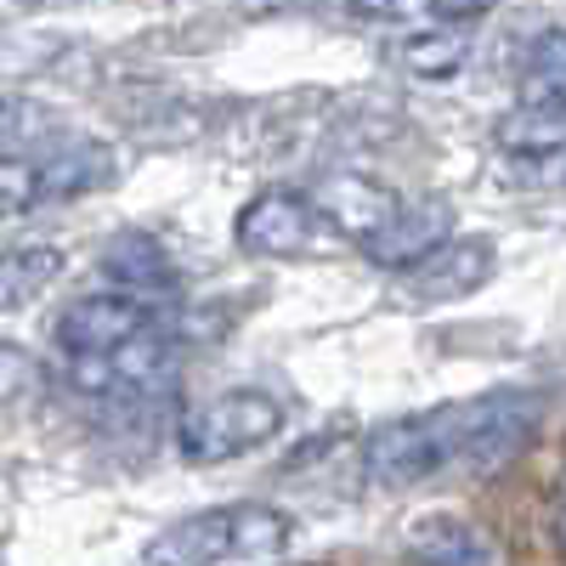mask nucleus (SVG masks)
Returning a JSON list of instances; mask_svg holds the SVG:
<instances>
[{
  "label": "nucleus",
  "instance_id": "nucleus-4",
  "mask_svg": "<svg viewBox=\"0 0 566 566\" xmlns=\"http://www.w3.org/2000/svg\"><path fill=\"white\" fill-rule=\"evenodd\" d=\"M154 328V312L130 295H85L57 317V346L69 357H114Z\"/></svg>",
  "mask_w": 566,
  "mask_h": 566
},
{
  "label": "nucleus",
  "instance_id": "nucleus-16",
  "mask_svg": "<svg viewBox=\"0 0 566 566\" xmlns=\"http://www.w3.org/2000/svg\"><path fill=\"white\" fill-rule=\"evenodd\" d=\"M402 57H408V69L413 74H453L459 69V57H464V40L459 34H448V29H431V34H413L408 45H402Z\"/></svg>",
  "mask_w": 566,
  "mask_h": 566
},
{
  "label": "nucleus",
  "instance_id": "nucleus-1",
  "mask_svg": "<svg viewBox=\"0 0 566 566\" xmlns=\"http://www.w3.org/2000/svg\"><path fill=\"white\" fill-rule=\"evenodd\" d=\"M533 431H538V397L527 391H488L424 413H397L368 431L363 476L368 488L397 493L442 476V470H493L522 453Z\"/></svg>",
  "mask_w": 566,
  "mask_h": 566
},
{
  "label": "nucleus",
  "instance_id": "nucleus-14",
  "mask_svg": "<svg viewBox=\"0 0 566 566\" xmlns=\"http://www.w3.org/2000/svg\"><path fill=\"white\" fill-rule=\"evenodd\" d=\"M114 176V159L103 148H69L57 159L40 165V181H45V199H74V193H91Z\"/></svg>",
  "mask_w": 566,
  "mask_h": 566
},
{
  "label": "nucleus",
  "instance_id": "nucleus-9",
  "mask_svg": "<svg viewBox=\"0 0 566 566\" xmlns=\"http://www.w3.org/2000/svg\"><path fill=\"white\" fill-rule=\"evenodd\" d=\"M312 210H317L323 221H335L340 232H352V239L363 244L374 227H386V221H391L397 199L386 193V187L363 181V176H340V181H328L323 193H312Z\"/></svg>",
  "mask_w": 566,
  "mask_h": 566
},
{
  "label": "nucleus",
  "instance_id": "nucleus-12",
  "mask_svg": "<svg viewBox=\"0 0 566 566\" xmlns=\"http://www.w3.org/2000/svg\"><path fill=\"white\" fill-rule=\"evenodd\" d=\"M522 103L566 108V29H544L522 63Z\"/></svg>",
  "mask_w": 566,
  "mask_h": 566
},
{
  "label": "nucleus",
  "instance_id": "nucleus-7",
  "mask_svg": "<svg viewBox=\"0 0 566 566\" xmlns=\"http://www.w3.org/2000/svg\"><path fill=\"white\" fill-rule=\"evenodd\" d=\"M103 272L114 277V295H130L142 306L176 290L170 250L154 239V232H119V239H108L103 244Z\"/></svg>",
  "mask_w": 566,
  "mask_h": 566
},
{
  "label": "nucleus",
  "instance_id": "nucleus-10",
  "mask_svg": "<svg viewBox=\"0 0 566 566\" xmlns=\"http://www.w3.org/2000/svg\"><path fill=\"white\" fill-rule=\"evenodd\" d=\"M413 555L424 566H493L499 560L488 533L464 527L459 515H431V522H419L413 527Z\"/></svg>",
  "mask_w": 566,
  "mask_h": 566
},
{
  "label": "nucleus",
  "instance_id": "nucleus-18",
  "mask_svg": "<svg viewBox=\"0 0 566 566\" xmlns=\"http://www.w3.org/2000/svg\"><path fill=\"white\" fill-rule=\"evenodd\" d=\"M560 549H566V482H560Z\"/></svg>",
  "mask_w": 566,
  "mask_h": 566
},
{
  "label": "nucleus",
  "instance_id": "nucleus-15",
  "mask_svg": "<svg viewBox=\"0 0 566 566\" xmlns=\"http://www.w3.org/2000/svg\"><path fill=\"white\" fill-rule=\"evenodd\" d=\"M34 205H45L40 159H18V154H0V221H12V216H29Z\"/></svg>",
  "mask_w": 566,
  "mask_h": 566
},
{
  "label": "nucleus",
  "instance_id": "nucleus-3",
  "mask_svg": "<svg viewBox=\"0 0 566 566\" xmlns=\"http://www.w3.org/2000/svg\"><path fill=\"white\" fill-rule=\"evenodd\" d=\"M277 431H283V402L261 386H232V391H216L205 402L181 408L176 448L193 464H221V459H239V453L272 442Z\"/></svg>",
  "mask_w": 566,
  "mask_h": 566
},
{
  "label": "nucleus",
  "instance_id": "nucleus-5",
  "mask_svg": "<svg viewBox=\"0 0 566 566\" xmlns=\"http://www.w3.org/2000/svg\"><path fill=\"white\" fill-rule=\"evenodd\" d=\"M448 221L453 210L442 199H419V205H397L386 227H374L363 239V255L386 272H413L424 255H437L448 244Z\"/></svg>",
  "mask_w": 566,
  "mask_h": 566
},
{
  "label": "nucleus",
  "instance_id": "nucleus-8",
  "mask_svg": "<svg viewBox=\"0 0 566 566\" xmlns=\"http://www.w3.org/2000/svg\"><path fill=\"white\" fill-rule=\"evenodd\" d=\"M493 277V244L488 239H448L437 255H424L408 283L419 301H464Z\"/></svg>",
  "mask_w": 566,
  "mask_h": 566
},
{
  "label": "nucleus",
  "instance_id": "nucleus-11",
  "mask_svg": "<svg viewBox=\"0 0 566 566\" xmlns=\"http://www.w3.org/2000/svg\"><path fill=\"white\" fill-rule=\"evenodd\" d=\"M57 272H63V250L57 244H18V250H7L0 255V312L40 301L57 283Z\"/></svg>",
  "mask_w": 566,
  "mask_h": 566
},
{
  "label": "nucleus",
  "instance_id": "nucleus-13",
  "mask_svg": "<svg viewBox=\"0 0 566 566\" xmlns=\"http://www.w3.org/2000/svg\"><path fill=\"white\" fill-rule=\"evenodd\" d=\"M499 148L504 154H527V159L560 154L566 148V108H533V103L510 108L499 119Z\"/></svg>",
  "mask_w": 566,
  "mask_h": 566
},
{
  "label": "nucleus",
  "instance_id": "nucleus-6",
  "mask_svg": "<svg viewBox=\"0 0 566 566\" xmlns=\"http://www.w3.org/2000/svg\"><path fill=\"white\" fill-rule=\"evenodd\" d=\"M312 227H317V210L306 193H290V187H266L261 199L244 205L239 216V244L250 255H266V261H283V255H301L312 244Z\"/></svg>",
  "mask_w": 566,
  "mask_h": 566
},
{
  "label": "nucleus",
  "instance_id": "nucleus-17",
  "mask_svg": "<svg viewBox=\"0 0 566 566\" xmlns=\"http://www.w3.org/2000/svg\"><path fill=\"white\" fill-rule=\"evenodd\" d=\"M40 363L23 346H0V402H29L40 391Z\"/></svg>",
  "mask_w": 566,
  "mask_h": 566
},
{
  "label": "nucleus",
  "instance_id": "nucleus-2",
  "mask_svg": "<svg viewBox=\"0 0 566 566\" xmlns=\"http://www.w3.org/2000/svg\"><path fill=\"white\" fill-rule=\"evenodd\" d=\"M295 522L277 504H216L170 522L148 544V566H227V560H266L283 555Z\"/></svg>",
  "mask_w": 566,
  "mask_h": 566
}]
</instances>
